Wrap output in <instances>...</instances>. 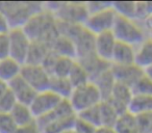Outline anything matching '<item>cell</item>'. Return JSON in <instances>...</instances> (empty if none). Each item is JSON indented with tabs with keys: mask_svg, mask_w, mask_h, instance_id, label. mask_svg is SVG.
<instances>
[{
	"mask_svg": "<svg viewBox=\"0 0 152 133\" xmlns=\"http://www.w3.org/2000/svg\"><path fill=\"white\" fill-rule=\"evenodd\" d=\"M77 116L73 114V116H65V118H56L51 122L47 123V124L43 125L41 127H38L41 133H65L69 132V131L73 130L74 124Z\"/></svg>",
	"mask_w": 152,
	"mask_h": 133,
	"instance_id": "16",
	"label": "cell"
},
{
	"mask_svg": "<svg viewBox=\"0 0 152 133\" xmlns=\"http://www.w3.org/2000/svg\"><path fill=\"white\" fill-rule=\"evenodd\" d=\"M51 51L49 45L43 42H31L26 63L27 65H41ZM24 63V65H25Z\"/></svg>",
	"mask_w": 152,
	"mask_h": 133,
	"instance_id": "22",
	"label": "cell"
},
{
	"mask_svg": "<svg viewBox=\"0 0 152 133\" xmlns=\"http://www.w3.org/2000/svg\"><path fill=\"white\" fill-rule=\"evenodd\" d=\"M116 19L117 14L110 5V7L103 9V11L90 14L83 26L94 36H97V34L103 33V32L112 31Z\"/></svg>",
	"mask_w": 152,
	"mask_h": 133,
	"instance_id": "6",
	"label": "cell"
},
{
	"mask_svg": "<svg viewBox=\"0 0 152 133\" xmlns=\"http://www.w3.org/2000/svg\"><path fill=\"white\" fill-rule=\"evenodd\" d=\"M128 112L133 116L152 112V96L133 95L128 105Z\"/></svg>",
	"mask_w": 152,
	"mask_h": 133,
	"instance_id": "23",
	"label": "cell"
},
{
	"mask_svg": "<svg viewBox=\"0 0 152 133\" xmlns=\"http://www.w3.org/2000/svg\"><path fill=\"white\" fill-rule=\"evenodd\" d=\"M140 133H152V112L134 116Z\"/></svg>",
	"mask_w": 152,
	"mask_h": 133,
	"instance_id": "33",
	"label": "cell"
},
{
	"mask_svg": "<svg viewBox=\"0 0 152 133\" xmlns=\"http://www.w3.org/2000/svg\"><path fill=\"white\" fill-rule=\"evenodd\" d=\"M135 60V47L125 44L122 42H117L114 53L112 57V65H133Z\"/></svg>",
	"mask_w": 152,
	"mask_h": 133,
	"instance_id": "15",
	"label": "cell"
},
{
	"mask_svg": "<svg viewBox=\"0 0 152 133\" xmlns=\"http://www.w3.org/2000/svg\"><path fill=\"white\" fill-rule=\"evenodd\" d=\"M18 127L10 113H0V133H16Z\"/></svg>",
	"mask_w": 152,
	"mask_h": 133,
	"instance_id": "34",
	"label": "cell"
},
{
	"mask_svg": "<svg viewBox=\"0 0 152 133\" xmlns=\"http://www.w3.org/2000/svg\"><path fill=\"white\" fill-rule=\"evenodd\" d=\"M68 79H69L73 89L79 87L81 85H85L91 81L87 71L85 70V68L77 60H76L74 67L72 68L71 72H70L69 76H68Z\"/></svg>",
	"mask_w": 152,
	"mask_h": 133,
	"instance_id": "27",
	"label": "cell"
},
{
	"mask_svg": "<svg viewBox=\"0 0 152 133\" xmlns=\"http://www.w3.org/2000/svg\"><path fill=\"white\" fill-rule=\"evenodd\" d=\"M113 9L116 14L120 17L128 18L135 20V12H137V2H114L112 3Z\"/></svg>",
	"mask_w": 152,
	"mask_h": 133,
	"instance_id": "29",
	"label": "cell"
},
{
	"mask_svg": "<svg viewBox=\"0 0 152 133\" xmlns=\"http://www.w3.org/2000/svg\"><path fill=\"white\" fill-rule=\"evenodd\" d=\"M44 9L52 13L57 21L63 23L83 25L89 17L87 3L83 2L46 3Z\"/></svg>",
	"mask_w": 152,
	"mask_h": 133,
	"instance_id": "3",
	"label": "cell"
},
{
	"mask_svg": "<svg viewBox=\"0 0 152 133\" xmlns=\"http://www.w3.org/2000/svg\"><path fill=\"white\" fill-rule=\"evenodd\" d=\"M10 114L12 116L18 128L29 126V125L36 123V118L32 114L31 109L29 106L25 105V104L17 103V105L14 107V109Z\"/></svg>",
	"mask_w": 152,
	"mask_h": 133,
	"instance_id": "21",
	"label": "cell"
},
{
	"mask_svg": "<svg viewBox=\"0 0 152 133\" xmlns=\"http://www.w3.org/2000/svg\"><path fill=\"white\" fill-rule=\"evenodd\" d=\"M76 63V59L71 57L57 56L53 68L51 70V76L61 77V78H68L72 68Z\"/></svg>",
	"mask_w": 152,
	"mask_h": 133,
	"instance_id": "26",
	"label": "cell"
},
{
	"mask_svg": "<svg viewBox=\"0 0 152 133\" xmlns=\"http://www.w3.org/2000/svg\"><path fill=\"white\" fill-rule=\"evenodd\" d=\"M113 128L116 133H140L135 116L129 113L128 111L119 116L118 120Z\"/></svg>",
	"mask_w": 152,
	"mask_h": 133,
	"instance_id": "25",
	"label": "cell"
},
{
	"mask_svg": "<svg viewBox=\"0 0 152 133\" xmlns=\"http://www.w3.org/2000/svg\"><path fill=\"white\" fill-rule=\"evenodd\" d=\"M99 104L94 106V107L85 110V111L80 112V113L76 114V116H78V118H83V120L87 121V122H89L90 124L95 126L96 128H99V127H101V116H100Z\"/></svg>",
	"mask_w": 152,
	"mask_h": 133,
	"instance_id": "31",
	"label": "cell"
},
{
	"mask_svg": "<svg viewBox=\"0 0 152 133\" xmlns=\"http://www.w3.org/2000/svg\"><path fill=\"white\" fill-rule=\"evenodd\" d=\"M112 32L118 42L125 43L133 47H137L147 39L144 29L135 20L120 17L118 15Z\"/></svg>",
	"mask_w": 152,
	"mask_h": 133,
	"instance_id": "4",
	"label": "cell"
},
{
	"mask_svg": "<svg viewBox=\"0 0 152 133\" xmlns=\"http://www.w3.org/2000/svg\"><path fill=\"white\" fill-rule=\"evenodd\" d=\"M16 133H41L40 130H39L38 126L37 124L29 125V126H26V127H20V128L17 129Z\"/></svg>",
	"mask_w": 152,
	"mask_h": 133,
	"instance_id": "40",
	"label": "cell"
},
{
	"mask_svg": "<svg viewBox=\"0 0 152 133\" xmlns=\"http://www.w3.org/2000/svg\"><path fill=\"white\" fill-rule=\"evenodd\" d=\"M100 107V116H101V127H114L119 114L116 110L110 105L107 101H102L99 104Z\"/></svg>",
	"mask_w": 152,
	"mask_h": 133,
	"instance_id": "28",
	"label": "cell"
},
{
	"mask_svg": "<svg viewBox=\"0 0 152 133\" xmlns=\"http://www.w3.org/2000/svg\"><path fill=\"white\" fill-rule=\"evenodd\" d=\"M134 63L143 71L152 65V40L150 38H147L135 48Z\"/></svg>",
	"mask_w": 152,
	"mask_h": 133,
	"instance_id": "19",
	"label": "cell"
},
{
	"mask_svg": "<svg viewBox=\"0 0 152 133\" xmlns=\"http://www.w3.org/2000/svg\"><path fill=\"white\" fill-rule=\"evenodd\" d=\"M92 82L97 86V89H98V91H99L103 101H106V100L110 97L113 89H114L115 85H116V83H117L110 68L108 69V70H106L105 72L102 73L101 75H99V76L96 79H94Z\"/></svg>",
	"mask_w": 152,
	"mask_h": 133,
	"instance_id": "20",
	"label": "cell"
},
{
	"mask_svg": "<svg viewBox=\"0 0 152 133\" xmlns=\"http://www.w3.org/2000/svg\"><path fill=\"white\" fill-rule=\"evenodd\" d=\"M149 38L152 40V29H150V36H149Z\"/></svg>",
	"mask_w": 152,
	"mask_h": 133,
	"instance_id": "44",
	"label": "cell"
},
{
	"mask_svg": "<svg viewBox=\"0 0 152 133\" xmlns=\"http://www.w3.org/2000/svg\"><path fill=\"white\" fill-rule=\"evenodd\" d=\"M21 77L37 92H44L49 89L51 75L41 65H22Z\"/></svg>",
	"mask_w": 152,
	"mask_h": 133,
	"instance_id": "8",
	"label": "cell"
},
{
	"mask_svg": "<svg viewBox=\"0 0 152 133\" xmlns=\"http://www.w3.org/2000/svg\"><path fill=\"white\" fill-rule=\"evenodd\" d=\"M144 74H145L148 78H150L152 80V65H150V67H148L147 69L144 70Z\"/></svg>",
	"mask_w": 152,
	"mask_h": 133,
	"instance_id": "43",
	"label": "cell"
},
{
	"mask_svg": "<svg viewBox=\"0 0 152 133\" xmlns=\"http://www.w3.org/2000/svg\"><path fill=\"white\" fill-rule=\"evenodd\" d=\"M43 9L44 3L41 2H0V12L7 17L11 28H22Z\"/></svg>",
	"mask_w": 152,
	"mask_h": 133,
	"instance_id": "2",
	"label": "cell"
},
{
	"mask_svg": "<svg viewBox=\"0 0 152 133\" xmlns=\"http://www.w3.org/2000/svg\"><path fill=\"white\" fill-rule=\"evenodd\" d=\"M10 57L21 65L26 63L31 41L23 28H11L9 31Z\"/></svg>",
	"mask_w": 152,
	"mask_h": 133,
	"instance_id": "7",
	"label": "cell"
},
{
	"mask_svg": "<svg viewBox=\"0 0 152 133\" xmlns=\"http://www.w3.org/2000/svg\"><path fill=\"white\" fill-rule=\"evenodd\" d=\"M96 129L97 128H96L95 126H93V125L90 124L89 122H87V121L83 120V118L77 116L72 132L73 133H95Z\"/></svg>",
	"mask_w": 152,
	"mask_h": 133,
	"instance_id": "36",
	"label": "cell"
},
{
	"mask_svg": "<svg viewBox=\"0 0 152 133\" xmlns=\"http://www.w3.org/2000/svg\"><path fill=\"white\" fill-rule=\"evenodd\" d=\"M76 60L78 61L83 68H85V70L87 71L91 81H93L99 75H101L102 73L105 72L106 70H108L112 67V63H107V61L98 57L96 55V53L90 54L86 57H83V58L76 59Z\"/></svg>",
	"mask_w": 152,
	"mask_h": 133,
	"instance_id": "14",
	"label": "cell"
},
{
	"mask_svg": "<svg viewBox=\"0 0 152 133\" xmlns=\"http://www.w3.org/2000/svg\"><path fill=\"white\" fill-rule=\"evenodd\" d=\"M152 16V2H137L135 21L145 20V22Z\"/></svg>",
	"mask_w": 152,
	"mask_h": 133,
	"instance_id": "35",
	"label": "cell"
},
{
	"mask_svg": "<svg viewBox=\"0 0 152 133\" xmlns=\"http://www.w3.org/2000/svg\"><path fill=\"white\" fill-rule=\"evenodd\" d=\"M68 100L76 114L94 107L103 101L97 86L92 81L74 89Z\"/></svg>",
	"mask_w": 152,
	"mask_h": 133,
	"instance_id": "5",
	"label": "cell"
},
{
	"mask_svg": "<svg viewBox=\"0 0 152 133\" xmlns=\"http://www.w3.org/2000/svg\"><path fill=\"white\" fill-rule=\"evenodd\" d=\"M110 70H112L116 82L127 85L129 87L132 86L137 82V79L144 75V71L139 68L135 63L127 65H112Z\"/></svg>",
	"mask_w": 152,
	"mask_h": 133,
	"instance_id": "11",
	"label": "cell"
},
{
	"mask_svg": "<svg viewBox=\"0 0 152 133\" xmlns=\"http://www.w3.org/2000/svg\"><path fill=\"white\" fill-rule=\"evenodd\" d=\"M9 89L14 94L16 100L18 103L25 104V105L29 106L31 102L34 101V97L37 96V92L24 80L20 75L16 79H14L12 82H10Z\"/></svg>",
	"mask_w": 152,
	"mask_h": 133,
	"instance_id": "13",
	"label": "cell"
},
{
	"mask_svg": "<svg viewBox=\"0 0 152 133\" xmlns=\"http://www.w3.org/2000/svg\"><path fill=\"white\" fill-rule=\"evenodd\" d=\"M117 42L118 41L112 31L103 32V33L95 36L94 50H95L96 55L103 60L112 63L113 53H114Z\"/></svg>",
	"mask_w": 152,
	"mask_h": 133,
	"instance_id": "12",
	"label": "cell"
},
{
	"mask_svg": "<svg viewBox=\"0 0 152 133\" xmlns=\"http://www.w3.org/2000/svg\"><path fill=\"white\" fill-rule=\"evenodd\" d=\"M49 89L51 92H53L55 95L58 96L61 99L68 100L74 89L68 78H61V77L51 76Z\"/></svg>",
	"mask_w": 152,
	"mask_h": 133,
	"instance_id": "24",
	"label": "cell"
},
{
	"mask_svg": "<svg viewBox=\"0 0 152 133\" xmlns=\"http://www.w3.org/2000/svg\"><path fill=\"white\" fill-rule=\"evenodd\" d=\"M112 5V3L110 2H88L87 3V7L88 11H89V15L90 14H94L97 13V12L103 11V9H107Z\"/></svg>",
	"mask_w": 152,
	"mask_h": 133,
	"instance_id": "38",
	"label": "cell"
},
{
	"mask_svg": "<svg viewBox=\"0 0 152 133\" xmlns=\"http://www.w3.org/2000/svg\"><path fill=\"white\" fill-rule=\"evenodd\" d=\"M50 49L57 56L71 57L76 59V48L73 41L69 38L59 34L50 45Z\"/></svg>",
	"mask_w": 152,
	"mask_h": 133,
	"instance_id": "18",
	"label": "cell"
},
{
	"mask_svg": "<svg viewBox=\"0 0 152 133\" xmlns=\"http://www.w3.org/2000/svg\"><path fill=\"white\" fill-rule=\"evenodd\" d=\"M22 28L31 42L46 43L49 47L59 36L56 18L45 9L30 18Z\"/></svg>",
	"mask_w": 152,
	"mask_h": 133,
	"instance_id": "1",
	"label": "cell"
},
{
	"mask_svg": "<svg viewBox=\"0 0 152 133\" xmlns=\"http://www.w3.org/2000/svg\"><path fill=\"white\" fill-rule=\"evenodd\" d=\"M17 103L15 96L9 89L7 93L0 98V113H11Z\"/></svg>",
	"mask_w": 152,
	"mask_h": 133,
	"instance_id": "32",
	"label": "cell"
},
{
	"mask_svg": "<svg viewBox=\"0 0 152 133\" xmlns=\"http://www.w3.org/2000/svg\"><path fill=\"white\" fill-rule=\"evenodd\" d=\"M131 91H132L133 95L152 96V80L144 74L131 86Z\"/></svg>",
	"mask_w": 152,
	"mask_h": 133,
	"instance_id": "30",
	"label": "cell"
},
{
	"mask_svg": "<svg viewBox=\"0 0 152 133\" xmlns=\"http://www.w3.org/2000/svg\"><path fill=\"white\" fill-rule=\"evenodd\" d=\"M95 133H116L112 127H99L96 129Z\"/></svg>",
	"mask_w": 152,
	"mask_h": 133,
	"instance_id": "41",
	"label": "cell"
},
{
	"mask_svg": "<svg viewBox=\"0 0 152 133\" xmlns=\"http://www.w3.org/2000/svg\"><path fill=\"white\" fill-rule=\"evenodd\" d=\"M7 89H9V85L7 83L2 82V81H0V98L7 93Z\"/></svg>",
	"mask_w": 152,
	"mask_h": 133,
	"instance_id": "42",
	"label": "cell"
},
{
	"mask_svg": "<svg viewBox=\"0 0 152 133\" xmlns=\"http://www.w3.org/2000/svg\"><path fill=\"white\" fill-rule=\"evenodd\" d=\"M11 29V26L7 21V17L0 12V34L1 33H7Z\"/></svg>",
	"mask_w": 152,
	"mask_h": 133,
	"instance_id": "39",
	"label": "cell"
},
{
	"mask_svg": "<svg viewBox=\"0 0 152 133\" xmlns=\"http://www.w3.org/2000/svg\"><path fill=\"white\" fill-rule=\"evenodd\" d=\"M22 65L12 57L0 59V81L9 84L21 75Z\"/></svg>",
	"mask_w": 152,
	"mask_h": 133,
	"instance_id": "17",
	"label": "cell"
},
{
	"mask_svg": "<svg viewBox=\"0 0 152 133\" xmlns=\"http://www.w3.org/2000/svg\"><path fill=\"white\" fill-rule=\"evenodd\" d=\"M132 96L133 94L131 87L117 82L112 92V95L106 101L116 110L117 113L121 116L128 111V105Z\"/></svg>",
	"mask_w": 152,
	"mask_h": 133,
	"instance_id": "10",
	"label": "cell"
},
{
	"mask_svg": "<svg viewBox=\"0 0 152 133\" xmlns=\"http://www.w3.org/2000/svg\"><path fill=\"white\" fill-rule=\"evenodd\" d=\"M10 56V39L9 32L0 34V59Z\"/></svg>",
	"mask_w": 152,
	"mask_h": 133,
	"instance_id": "37",
	"label": "cell"
},
{
	"mask_svg": "<svg viewBox=\"0 0 152 133\" xmlns=\"http://www.w3.org/2000/svg\"><path fill=\"white\" fill-rule=\"evenodd\" d=\"M61 100L63 99H61L58 96L55 95L53 92H51L50 89H47V91L40 92L37 94L29 107L37 120V118H42V116L48 114L49 112H51L53 109H55L57 105L61 102Z\"/></svg>",
	"mask_w": 152,
	"mask_h": 133,
	"instance_id": "9",
	"label": "cell"
},
{
	"mask_svg": "<svg viewBox=\"0 0 152 133\" xmlns=\"http://www.w3.org/2000/svg\"><path fill=\"white\" fill-rule=\"evenodd\" d=\"M65 133H73L72 131H69V132H65Z\"/></svg>",
	"mask_w": 152,
	"mask_h": 133,
	"instance_id": "45",
	"label": "cell"
}]
</instances>
